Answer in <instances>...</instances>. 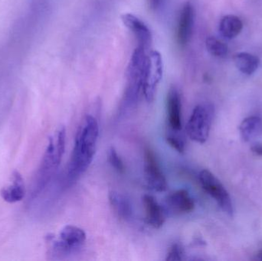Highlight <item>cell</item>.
Listing matches in <instances>:
<instances>
[{
	"label": "cell",
	"mask_w": 262,
	"mask_h": 261,
	"mask_svg": "<svg viewBox=\"0 0 262 261\" xmlns=\"http://www.w3.org/2000/svg\"><path fill=\"white\" fill-rule=\"evenodd\" d=\"M99 136V124L95 116L87 114L80 123L75 135L72 156L68 165L67 183H74L93 162Z\"/></svg>",
	"instance_id": "cell-1"
},
{
	"label": "cell",
	"mask_w": 262,
	"mask_h": 261,
	"mask_svg": "<svg viewBox=\"0 0 262 261\" xmlns=\"http://www.w3.org/2000/svg\"><path fill=\"white\" fill-rule=\"evenodd\" d=\"M66 130L64 127L59 128L55 136L49 138V144L32 183V197L38 196L50 182L61 163L66 150Z\"/></svg>",
	"instance_id": "cell-2"
},
{
	"label": "cell",
	"mask_w": 262,
	"mask_h": 261,
	"mask_svg": "<svg viewBox=\"0 0 262 261\" xmlns=\"http://www.w3.org/2000/svg\"><path fill=\"white\" fill-rule=\"evenodd\" d=\"M146 49L137 46L134 50L127 70V86L122 101L121 110H127L136 105L140 93H143V78L146 70Z\"/></svg>",
	"instance_id": "cell-3"
},
{
	"label": "cell",
	"mask_w": 262,
	"mask_h": 261,
	"mask_svg": "<svg viewBox=\"0 0 262 261\" xmlns=\"http://www.w3.org/2000/svg\"><path fill=\"white\" fill-rule=\"evenodd\" d=\"M215 109L211 104H201L194 108L187 124L186 133L192 140L204 144L209 136Z\"/></svg>",
	"instance_id": "cell-4"
},
{
	"label": "cell",
	"mask_w": 262,
	"mask_h": 261,
	"mask_svg": "<svg viewBox=\"0 0 262 261\" xmlns=\"http://www.w3.org/2000/svg\"><path fill=\"white\" fill-rule=\"evenodd\" d=\"M84 230L74 225H67L60 231L58 239L52 241L53 255H68L80 249L86 242Z\"/></svg>",
	"instance_id": "cell-5"
},
{
	"label": "cell",
	"mask_w": 262,
	"mask_h": 261,
	"mask_svg": "<svg viewBox=\"0 0 262 261\" xmlns=\"http://www.w3.org/2000/svg\"><path fill=\"white\" fill-rule=\"evenodd\" d=\"M163 64L161 55L157 51H152L147 55L143 78V93L148 102L154 101L157 86L163 77Z\"/></svg>",
	"instance_id": "cell-6"
},
{
	"label": "cell",
	"mask_w": 262,
	"mask_h": 261,
	"mask_svg": "<svg viewBox=\"0 0 262 261\" xmlns=\"http://www.w3.org/2000/svg\"><path fill=\"white\" fill-rule=\"evenodd\" d=\"M199 178L200 184L206 193L216 201L220 208L226 214L229 216H233V208L230 196L220 181L207 170L200 172Z\"/></svg>",
	"instance_id": "cell-7"
},
{
	"label": "cell",
	"mask_w": 262,
	"mask_h": 261,
	"mask_svg": "<svg viewBox=\"0 0 262 261\" xmlns=\"http://www.w3.org/2000/svg\"><path fill=\"white\" fill-rule=\"evenodd\" d=\"M144 174L148 185L152 189L163 193L167 189V182L159 165L154 152L149 148L144 150Z\"/></svg>",
	"instance_id": "cell-8"
},
{
	"label": "cell",
	"mask_w": 262,
	"mask_h": 261,
	"mask_svg": "<svg viewBox=\"0 0 262 261\" xmlns=\"http://www.w3.org/2000/svg\"><path fill=\"white\" fill-rule=\"evenodd\" d=\"M195 11L191 2L183 5L177 24V39L180 47L184 48L190 41L193 32Z\"/></svg>",
	"instance_id": "cell-9"
},
{
	"label": "cell",
	"mask_w": 262,
	"mask_h": 261,
	"mask_svg": "<svg viewBox=\"0 0 262 261\" xmlns=\"http://www.w3.org/2000/svg\"><path fill=\"white\" fill-rule=\"evenodd\" d=\"M166 110H167V130L182 131L183 118H182L181 95L176 87H171L168 92Z\"/></svg>",
	"instance_id": "cell-10"
},
{
	"label": "cell",
	"mask_w": 262,
	"mask_h": 261,
	"mask_svg": "<svg viewBox=\"0 0 262 261\" xmlns=\"http://www.w3.org/2000/svg\"><path fill=\"white\" fill-rule=\"evenodd\" d=\"M123 24L127 28L137 39L138 46L147 49L152 43V33L147 25L134 14L121 15Z\"/></svg>",
	"instance_id": "cell-11"
},
{
	"label": "cell",
	"mask_w": 262,
	"mask_h": 261,
	"mask_svg": "<svg viewBox=\"0 0 262 261\" xmlns=\"http://www.w3.org/2000/svg\"><path fill=\"white\" fill-rule=\"evenodd\" d=\"M166 203L172 211L177 214L192 212L195 202L186 189H179L170 193L166 199Z\"/></svg>",
	"instance_id": "cell-12"
},
{
	"label": "cell",
	"mask_w": 262,
	"mask_h": 261,
	"mask_svg": "<svg viewBox=\"0 0 262 261\" xmlns=\"http://www.w3.org/2000/svg\"><path fill=\"white\" fill-rule=\"evenodd\" d=\"M144 207L146 222L154 228H160L165 222V215L163 208L154 196L145 195L142 198Z\"/></svg>",
	"instance_id": "cell-13"
},
{
	"label": "cell",
	"mask_w": 262,
	"mask_h": 261,
	"mask_svg": "<svg viewBox=\"0 0 262 261\" xmlns=\"http://www.w3.org/2000/svg\"><path fill=\"white\" fill-rule=\"evenodd\" d=\"M12 181L10 185L1 190L0 196L6 202L15 203L24 199L26 196V187L23 176L18 172H14Z\"/></svg>",
	"instance_id": "cell-14"
},
{
	"label": "cell",
	"mask_w": 262,
	"mask_h": 261,
	"mask_svg": "<svg viewBox=\"0 0 262 261\" xmlns=\"http://www.w3.org/2000/svg\"><path fill=\"white\" fill-rule=\"evenodd\" d=\"M109 202L118 218L124 221H130L132 219L134 214L132 204L127 196L118 192L112 191L109 194Z\"/></svg>",
	"instance_id": "cell-15"
},
{
	"label": "cell",
	"mask_w": 262,
	"mask_h": 261,
	"mask_svg": "<svg viewBox=\"0 0 262 261\" xmlns=\"http://www.w3.org/2000/svg\"><path fill=\"white\" fill-rule=\"evenodd\" d=\"M243 29V21L240 18L234 15H228L223 17L219 26V30L222 36L228 39H232L238 36Z\"/></svg>",
	"instance_id": "cell-16"
},
{
	"label": "cell",
	"mask_w": 262,
	"mask_h": 261,
	"mask_svg": "<svg viewBox=\"0 0 262 261\" xmlns=\"http://www.w3.org/2000/svg\"><path fill=\"white\" fill-rule=\"evenodd\" d=\"M233 61L237 68L244 75H252L259 67V58L248 52L235 54L233 57Z\"/></svg>",
	"instance_id": "cell-17"
},
{
	"label": "cell",
	"mask_w": 262,
	"mask_h": 261,
	"mask_svg": "<svg viewBox=\"0 0 262 261\" xmlns=\"http://www.w3.org/2000/svg\"><path fill=\"white\" fill-rule=\"evenodd\" d=\"M242 138L245 142L253 140L262 133V121L258 116L246 118L239 127Z\"/></svg>",
	"instance_id": "cell-18"
},
{
	"label": "cell",
	"mask_w": 262,
	"mask_h": 261,
	"mask_svg": "<svg viewBox=\"0 0 262 261\" xmlns=\"http://www.w3.org/2000/svg\"><path fill=\"white\" fill-rule=\"evenodd\" d=\"M206 46L209 54L217 58H224L229 52L227 44L213 36L206 38Z\"/></svg>",
	"instance_id": "cell-19"
},
{
	"label": "cell",
	"mask_w": 262,
	"mask_h": 261,
	"mask_svg": "<svg viewBox=\"0 0 262 261\" xmlns=\"http://www.w3.org/2000/svg\"><path fill=\"white\" fill-rule=\"evenodd\" d=\"M166 141L170 147L175 149L179 153H183L186 147L184 135L182 131L166 130Z\"/></svg>",
	"instance_id": "cell-20"
},
{
	"label": "cell",
	"mask_w": 262,
	"mask_h": 261,
	"mask_svg": "<svg viewBox=\"0 0 262 261\" xmlns=\"http://www.w3.org/2000/svg\"><path fill=\"white\" fill-rule=\"evenodd\" d=\"M107 159H108L109 163L118 173H124L125 165L115 147H112L109 149L108 152H107Z\"/></svg>",
	"instance_id": "cell-21"
},
{
	"label": "cell",
	"mask_w": 262,
	"mask_h": 261,
	"mask_svg": "<svg viewBox=\"0 0 262 261\" xmlns=\"http://www.w3.org/2000/svg\"><path fill=\"white\" fill-rule=\"evenodd\" d=\"M183 256H184V251L181 245L179 244H173L168 251L166 260L180 261L183 260Z\"/></svg>",
	"instance_id": "cell-22"
},
{
	"label": "cell",
	"mask_w": 262,
	"mask_h": 261,
	"mask_svg": "<svg viewBox=\"0 0 262 261\" xmlns=\"http://www.w3.org/2000/svg\"><path fill=\"white\" fill-rule=\"evenodd\" d=\"M163 0H146L148 6L152 10H156L160 7Z\"/></svg>",
	"instance_id": "cell-23"
},
{
	"label": "cell",
	"mask_w": 262,
	"mask_h": 261,
	"mask_svg": "<svg viewBox=\"0 0 262 261\" xmlns=\"http://www.w3.org/2000/svg\"><path fill=\"white\" fill-rule=\"evenodd\" d=\"M251 150L255 154L262 156V143L255 144V145L252 146Z\"/></svg>",
	"instance_id": "cell-24"
},
{
	"label": "cell",
	"mask_w": 262,
	"mask_h": 261,
	"mask_svg": "<svg viewBox=\"0 0 262 261\" xmlns=\"http://www.w3.org/2000/svg\"><path fill=\"white\" fill-rule=\"evenodd\" d=\"M256 258L258 259V260H262V250L258 253V254H257Z\"/></svg>",
	"instance_id": "cell-25"
}]
</instances>
